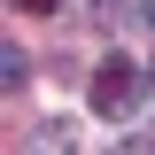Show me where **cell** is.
<instances>
[{
	"mask_svg": "<svg viewBox=\"0 0 155 155\" xmlns=\"http://www.w3.org/2000/svg\"><path fill=\"white\" fill-rule=\"evenodd\" d=\"M93 109H101V116H132V109H140V70H132L124 54L93 70Z\"/></svg>",
	"mask_w": 155,
	"mask_h": 155,
	"instance_id": "1",
	"label": "cell"
},
{
	"mask_svg": "<svg viewBox=\"0 0 155 155\" xmlns=\"http://www.w3.org/2000/svg\"><path fill=\"white\" fill-rule=\"evenodd\" d=\"M23 155H78V124H39L23 140Z\"/></svg>",
	"mask_w": 155,
	"mask_h": 155,
	"instance_id": "2",
	"label": "cell"
},
{
	"mask_svg": "<svg viewBox=\"0 0 155 155\" xmlns=\"http://www.w3.org/2000/svg\"><path fill=\"white\" fill-rule=\"evenodd\" d=\"M23 78H31V62H23V47H16V39H0V93H16Z\"/></svg>",
	"mask_w": 155,
	"mask_h": 155,
	"instance_id": "3",
	"label": "cell"
},
{
	"mask_svg": "<svg viewBox=\"0 0 155 155\" xmlns=\"http://www.w3.org/2000/svg\"><path fill=\"white\" fill-rule=\"evenodd\" d=\"M8 8H23V16H54L62 0H8Z\"/></svg>",
	"mask_w": 155,
	"mask_h": 155,
	"instance_id": "4",
	"label": "cell"
},
{
	"mask_svg": "<svg viewBox=\"0 0 155 155\" xmlns=\"http://www.w3.org/2000/svg\"><path fill=\"white\" fill-rule=\"evenodd\" d=\"M116 155H155V147H147V140H124V147H116Z\"/></svg>",
	"mask_w": 155,
	"mask_h": 155,
	"instance_id": "5",
	"label": "cell"
},
{
	"mask_svg": "<svg viewBox=\"0 0 155 155\" xmlns=\"http://www.w3.org/2000/svg\"><path fill=\"white\" fill-rule=\"evenodd\" d=\"M147 23H155V0H147Z\"/></svg>",
	"mask_w": 155,
	"mask_h": 155,
	"instance_id": "6",
	"label": "cell"
},
{
	"mask_svg": "<svg viewBox=\"0 0 155 155\" xmlns=\"http://www.w3.org/2000/svg\"><path fill=\"white\" fill-rule=\"evenodd\" d=\"M147 85H155V70H147Z\"/></svg>",
	"mask_w": 155,
	"mask_h": 155,
	"instance_id": "7",
	"label": "cell"
}]
</instances>
